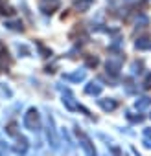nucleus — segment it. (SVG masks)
Listing matches in <instances>:
<instances>
[{
	"instance_id": "obj_6",
	"label": "nucleus",
	"mask_w": 151,
	"mask_h": 156,
	"mask_svg": "<svg viewBox=\"0 0 151 156\" xmlns=\"http://www.w3.org/2000/svg\"><path fill=\"white\" fill-rule=\"evenodd\" d=\"M101 107H103V108H114L116 103H112V101H109V103H107V101H101Z\"/></svg>"
},
{
	"instance_id": "obj_10",
	"label": "nucleus",
	"mask_w": 151,
	"mask_h": 156,
	"mask_svg": "<svg viewBox=\"0 0 151 156\" xmlns=\"http://www.w3.org/2000/svg\"><path fill=\"white\" fill-rule=\"evenodd\" d=\"M96 64H98V59H96V57H94V59L90 57V59H89V66H96Z\"/></svg>"
},
{
	"instance_id": "obj_2",
	"label": "nucleus",
	"mask_w": 151,
	"mask_h": 156,
	"mask_svg": "<svg viewBox=\"0 0 151 156\" xmlns=\"http://www.w3.org/2000/svg\"><path fill=\"white\" fill-rule=\"evenodd\" d=\"M78 138L81 140V145H83V149H85V152H87V156H96V151H94V147H92V143H90V140L81 132V130H78Z\"/></svg>"
},
{
	"instance_id": "obj_7",
	"label": "nucleus",
	"mask_w": 151,
	"mask_h": 156,
	"mask_svg": "<svg viewBox=\"0 0 151 156\" xmlns=\"http://www.w3.org/2000/svg\"><path fill=\"white\" fill-rule=\"evenodd\" d=\"M100 90H101L100 87H89V88H87V92H89V94H98Z\"/></svg>"
},
{
	"instance_id": "obj_1",
	"label": "nucleus",
	"mask_w": 151,
	"mask_h": 156,
	"mask_svg": "<svg viewBox=\"0 0 151 156\" xmlns=\"http://www.w3.org/2000/svg\"><path fill=\"white\" fill-rule=\"evenodd\" d=\"M24 125L30 129V130H37L41 127V119H39V112L35 108H30L24 116Z\"/></svg>"
},
{
	"instance_id": "obj_8",
	"label": "nucleus",
	"mask_w": 151,
	"mask_h": 156,
	"mask_svg": "<svg viewBox=\"0 0 151 156\" xmlns=\"http://www.w3.org/2000/svg\"><path fill=\"white\" fill-rule=\"evenodd\" d=\"M8 132H9V134H17V130H15V123H9V127H8Z\"/></svg>"
},
{
	"instance_id": "obj_11",
	"label": "nucleus",
	"mask_w": 151,
	"mask_h": 156,
	"mask_svg": "<svg viewBox=\"0 0 151 156\" xmlns=\"http://www.w3.org/2000/svg\"><path fill=\"white\" fill-rule=\"evenodd\" d=\"M145 88H151V75H147V79H145Z\"/></svg>"
},
{
	"instance_id": "obj_3",
	"label": "nucleus",
	"mask_w": 151,
	"mask_h": 156,
	"mask_svg": "<svg viewBox=\"0 0 151 156\" xmlns=\"http://www.w3.org/2000/svg\"><path fill=\"white\" fill-rule=\"evenodd\" d=\"M59 8V0H41V11L42 13H53Z\"/></svg>"
},
{
	"instance_id": "obj_9",
	"label": "nucleus",
	"mask_w": 151,
	"mask_h": 156,
	"mask_svg": "<svg viewBox=\"0 0 151 156\" xmlns=\"http://www.w3.org/2000/svg\"><path fill=\"white\" fill-rule=\"evenodd\" d=\"M6 151H8V149H6V145H4L2 141H0V156H2V154H6Z\"/></svg>"
},
{
	"instance_id": "obj_5",
	"label": "nucleus",
	"mask_w": 151,
	"mask_h": 156,
	"mask_svg": "<svg viewBox=\"0 0 151 156\" xmlns=\"http://www.w3.org/2000/svg\"><path fill=\"white\" fill-rule=\"evenodd\" d=\"M136 48H140V50H145V48H149V39H140V41L136 42Z\"/></svg>"
},
{
	"instance_id": "obj_4",
	"label": "nucleus",
	"mask_w": 151,
	"mask_h": 156,
	"mask_svg": "<svg viewBox=\"0 0 151 156\" xmlns=\"http://www.w3.org/2000/svg\"><path fill=\"white\" fill-rule=\"evenodd\" d=\"M92 6V0H76V9L79 11H87Z\"/></svg>"
}]
</instances>
